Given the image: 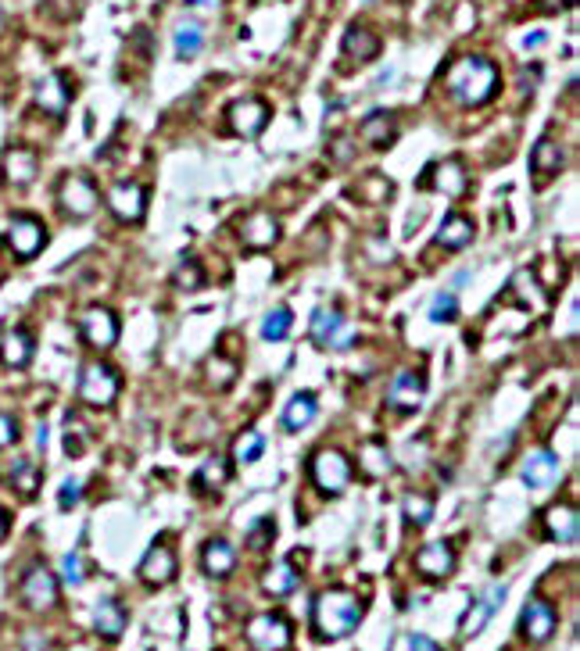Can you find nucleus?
Returning a JSON list of instances; mask_svg holds the SVG:
<instances>
[{"label":"nucleus","mask_w":580,"mask_h":651,"mask_svg":"<svg viewBox=\"0 0 580 651\" xmlns=\"http://www.w3.org/2000/svg\"><path fill=\"white\" fill-rule=\"evenodd\" d=\"M359 623H362V601L344 587L323 591L315 598V605H312V627H315L319 641H341Z\"/></svg>","instance_id":"nucleus-1"},{"label":"nucleus","mask_w":580,"mask_h":651,"mask_svg":"<svg viewBox=\"0 0 580 651\" xmlns=\"http://www.w3.org/2000/svg\"><path fill=\"white\" fill-rule=\"evenodd\" d=\"M444 87H448V93H452L463 107H481V104H487V100L498 93V69H494L487 58L466 54V58H459V61L448 69Z\"/></svg>","instance_id":"nucleus-2"},{"label":"nucleus","mask_w":580,"mask_h":651,"mask_svg":"<svg viewBox=\"0 0 580 651\" xmlns=\"http://www.w3.org/2000/svg\"><path fill=\"white\" fill-rule=\"evenodd\" d=\"M118 390H122V379L111 366H104V362H87L83 366V372H80V401L83 405L108 408V405H115Z\"/></svg>","instance_id":"nucleus-3"},{"label":"nucleus","mask_w":580,"mask_h":651,"mask_svg":"<svg viewBox=\"0 0 580 651\" xmlns=\"http://www.w3.org/2000/svg\"><path fill=\"white\" fill-rule=\"evenodd\" d=\"M58 204H61V211L72 215V219H90L97 211V204H100V193H97L90 176L72 172V176H65L61 186H58Z\"/></svg>","instance_id":"nucleus-4"},{"label":"nucleus","mask_w":580,"mask_h":651,"mask_svg":"<svg viewBox=\"0 0 580 651\" xmlns=\"http://www.w3.org/2000/svg\"><path fill=\"white\" fill-rule=\"evenodd\" d=\"M312 483H315L323 494H341V490L351 483V462H348V455H341V451H333V448L315 451V459H312Z\"/></svg>","instance_id":"nucleus-5"},{"label":"nucleus","mask_w":580,"mask_h":651,"mask_svg":"<svg viewBox=\"0 0 580 651\" xmlns=\"http://www.w3.org/2000/svg\"><path fill=\"white\" fill-rule=\"evenodd\" d=\"M226 122L237 136L244 140H255L266 126H269V104L258 100V97H244V100H233L229 111H226Z\"/></svg>","instance_id":"nucleus-6"},{"label":"nucleus","mask_w":580,"mask_h":651,"mask_svg":"<svg viewBox=\"0 0 580 651\" xmlns=\"http://www.w3.org/2000/svg\"><path fill=\"white\" fill-rule=\"evenodd\" d=\"M22 601L33 609V612H47L58 605V576L47 569V565H33L25 576H22Z\"/></svg>","instance_id":"nucleus-7"},{"label":"nucleus","mask_w":580,"mask_h":651,"mask_svg":"<svg viewBox=\"0 0 580 651\" xmlns=\"http://www.w3.org/2000/svg\"><path fill=\"white\" fill-rule=\"evenodd\" d=\"M80 333H83V340H87L90 348L108 351V348H115V340H118V319H115L111 308L94 304V308H87V312L80 315Z\"/></svg>","instance_id":"nucleus-8"},{"label":"nucleus","mask_w":580,"mask_h":651,"mask_svg":"<svg viewBox=\"0 0 580 651\" xmlns=\"http://www.w3.org/2000/svg\"><path fill=\"white\" fill-rule=\"evenodd\" d=\"M351 326L341 319V312L337 308H315V315H312V340L319 344V348H326V351H341V348H348L351 344Z\"/></svg>","instance_id":"nucleus-9"},{"label":"nucleus","mask_w":580,"mask_h":651,"mask_svg":"<svg viewBox=\"0 0 580 651\" xmlns=\"http://www.w3.org/2000/svg\"><path fill=\"white\" fill-rule=\"evenodd\" d=\"M248 641L258 651H284L290 645V623L276 612H262L248 623Z\"/></svg>","instance_id":"nucleus-10"},{"label":"nucleus","mask_w":580,"mask_h":651,"mask_svg":"<svg viewBox=\"0 0 580 651\" xmlns=\"http://www.w3.org/2000/svg\"><path fill=\"white\" fill-rule=\"evenodd\" d=\"M7 244H11V251H14L18 258H36V255L43 251V244H47V229H43L40 219L18 215V219L7 226Z\"/></svg>","instance_id":"nucleus-11"},{"label":"nucleus","mask_w":580,"mask_h":651,"mask_svg":"<svg viewBox=\"0 0 580 651\" xmlns=\"http://www.w3.org/2000/svg\"><path fill=\"white\" fill-rule=\"evenodd\" d=\"M423 180H426L430 190H437V193H444V197H452V200L470 190V172H466V165H463L459 158H444V162L430 165Z\"/></svg>","instance_id":"nucleus-12"},{"label":"nucleus","mask_w":580,"mask_h":651,"mask_svg":"<svg viewBox=\"0 0 580 651\" xmlns=\"http://www.w3.org/2000/svg\"><path fill=\"white\" fill-rule=\"evenodd\" d=\"M108 208L118 222H140L147 211V190L140 183H115L108 190Z\"/></svg>","instance_id":"nucleus-13"},{"label":"nucleus","mask_w":580,"mask_h":651,"mask_svg":"<svg viewBox=\"0 0 580 651\" xmlns=\"http://www.w3.org/2000/svg\"><path fill=\"white\" fill-rule=\"evenodd\" d=\"M176 569H180L176 552L158 541V544H151V552L140 562V580H144L147 587H165V583L176 580Z\"/></svg>","instance_id":"nucleus-14"},{"label":"nucleus","mask_w":580,"mask_h":651,"mask_svg":"<svg viewBox=\"0 0 580 651\" xmlns=\"http://www.w3.org/2000/svg\"><path fill=\"white\" fill-rule=\"evenodd\" d=\"M556 609L548 605V601H541V598H534V601H527V609H523V616H519V630H523V637L527 641H534V645H545L552 634H556Z\"/></svg>","instance_id":"nucleus-15"},{"label":"nucleus","mask_w":580,"mask_h":651,"mask_svg":"<svg viewBox=\"0 0 580 651\" xmlns=\"http://www.w3.org/2000/svg\"><path fill=\"white\" fill-rule=\"evenodd\" d=\"M240 240L251 247V251H266L280 240V219L273 211H251L244 222H240Z\"/></svg>","instance_id":"nucleus-16"},{"label":"nucleus","mask_w":580,"mask_h":651,"mask_svg":"<svg viewBox=\"0 0 580 651\" xmlns=\"http://www.w3.org/2000/svg\"><path fill=\"white\" fill-rule=\"evenodd\" d=\"M423 394H426V379H423L419 372L405 369L394 376V383H390V390H387V405L398 408V412H416L419 401H423Z\"/></svg>","instance_id":"nucleus-17"},{"label":"nucleus","mask_w":580,"mask_h":651,"mask_svg":"<svg viewBox=\"0 0 580 651\" xmlns=\"http://www.w3.org/2000/svg\"><path fill=\"white\" fill-rule=\"evenodd\" d=\"M0 176L11 186H29L40 176V158L29 147H11L0 158Z\"/></svg>","instance_id":"nucleus-18"},{"label":"nucleus","mask_w":580,"mask_h":651,"mask_svg":"<svg viewBox=\"0 0 580 651\" xmlns=\"http://www.w3.org/2000/svg\"><path fill=\"white\" fill-rule=\"evenodd\" d=\"M519 476H523V483H527V487H534V490L552 487V483H556V476H559V455H556V451H548V448L530 451V455H527V462H523V469H519Z\"/></svg>","instance_id":"nucleus-19"},{"label":"nucleus","mask_w":580,"mask_h":651,"mask_svg":"<svg viewBox=\"0 0 580 651\" xmlns=\"http://www.w3.org/2000/svg\"><path fill=\"white\" fill-rule=\"evenodd\" d=\"M505 594H509V591H505V583L491 587V591L483 594L481 601H477V605H473V609H470V612L463 616V627H459V634H463V637H477L483 627L491 623V616L498 612V605L505 601Z\"/></svg>","instance_id":"nucleus-20"},{"label":"nucleus","mask_w":580,"mask_h":651,"mask_svg":"<svg viewBox=\"0 0 580 651\" xmlns=\"http://www.w3.org/2000/svg\"><path fill=\"white\" fill-rule=\"evenodd\" d=\"M416 569L426 576V580H444L452 569H455V552L448 541H430L419 555H416Z\"/></svg>","instance_id":"nucleus-21"},{"label":"nucleus","mask_w":580,"mask_h":651,"mask_svg":"<svg viewBox=\"0 0 580 651\" xmlns=\"http://www.w3.org/2000/svg\"><path fill=\"white\" fill-rule=\"evenodd\" d=\"M33 351H36V340L29 330H7L0 337V362L7 369H25L33 362Z\"/></svg>","instance_id":"nucleus-22"},{"label":"nucleus","mask_w":580,"mask_h":651,"mask_svg":"<svg viewBox=\"0 0 580 651\" xmlns=\"http://www.w3.org/2000/svg\"><path fill=\"white\" fill-rule=\"evenodd\" d=\"M545 530L556 544H574L580 534V516L574 505H552L545 512Z\"/></svg>","instance_id":"nucleus-23"},{"label":"nucleus","mask_w":580,"mask_h":651,"mask_svg":"<svg viewBox=\"0 0 580 651\" xmlns=\"http://www.w3.org/2000/svg\"><path fill=\"white\" fill-rule=\"evenodd\" d=\"M394 136H398V126H394V115H390V111L377 107V111H370V115L362 118V144H366V147L384 151V147L394 144Z\"/></svg>","instance_id":"nucleus-24"},{"label":"nucleus","mask_w":580,"mask_h":651,"mask_svg":"<svg viewBox=\"0 0 580 651\" xmlns=\"http://www.w3.org/2000/svg\"><path fill=\"white\" fill-rule=\"evenodd\" d=\"M36 107L47 111L51 118H61V115H65V107H69V87H65V79H61L58 72H51L47 79L36 83Z\"/></svg>","instance_id":"nucleus-25"},{"label":"nucleus","mask_w":580,"mask_h":651,"mask_svg":"<svg viewBox=\"0 0 580 651\" xmlns=\"http://www.w3.org/2000/svg\"><path fill=\"white\" fill-rule=\"evenodd\" d=\"M530 169H534L538 176H556V172H563V169H566V151H563V144L552 140V136H541V140L534 144Z\"/></svg>","instance_id":"nucleus-26"},{"label":"nucleus","mask_w":580,"mask_h":651,"mask_svg":"<svg viewBox=\"0 0 580 651\" xmlns=\"http://www.w3.org/2000/svg\"><path fill=\"white\" fill-rule=\"evenodd\" d=\"M201 565H204V572L208 576H229L233 569H237V552H233V544L229 541H222V537H215V541H208L204 544V552H201Z\"/></svg>","instance_id":"nucleus-27"},{"label":"nucleus","mask_w":580,"mask_h":651,"mask_svg":"<svg viewBox=\"0 0 580 651\" xmlns=\"http://www.w3.org/2000/svg\"><path fill=\"white\" fill-rule=\"evenodd\" d=\"M297 583H301V572H297V565L294 562H276L273 569H266V576H262V591L266 594H273V598H287L297 591Z\"/></svg>","instance_id":"nucleus-28"},{"label":"nucleus","mask_w":580,"mask_h":651,"mask_svg":"<svg viewBox=\"0 0 580 651\" xmlns=\"http://www.w3.org/2000/svg\"><path fill=\"white\" fill-rule=\"evenodd\" d=\"M344 54H348L351 61H373V58L380 54V36L370 33V29H362V25H351V29L344 33Z\"/></svg>","instance_id":"nucleus-29"},{"label":"nucleus","mask_w":580,"mask_h":651,"mask_svg":"<svg viewBox=\"0 0 580 651\" xmlns=\"http://www.w3.org/2000/svg\"><path fill=\"white\" fill-rule=\"evenodd\" d=\"M473 237H477V233H473V222H470L466 215H448V219L441 222V229H437V244L448 247V251L470 247Z\"/></svg>","instance_id":"nucleus-30"},{"label":"nucleus","mask_w":580,"mask_h":651,"mask_svg":"<svg viewBox=\"0 0 580 651\" xmlns=\"http://www.w3.org/2000/svg\"><path fill=\"white\" fill-rule=\"evenodd\" d=\"M94 630L100 637H108V641H115V637H122V630H126V609L118 605V601H100L94 612Z\"/></svg>","instance_id":"nucleus-31"},{"label":"nucleus","mask_w":580,"mask_h":651,"mask_svg":"<svg viewBox=\"0 0 580 651\" xmlns=\"http://www.w3.org/2000/svg\"><path fill=\"white\" fill-rule=\"evenodd\" d=\"M315 412H319V401H315V394H294L287 401V408H284V426L287 430H304L312 419H315Z\"/></svg>","instance_id":"nucleus-32"},{"label":"nucleus","mask_w":580,"mask_h":651,"mask_svg":"<svg viewBox=\"0 0 580 651\" xmlns=\"http://www.w3.org/2000/svg\"><path fill=\"white\" fill-rule=\"evenodd\" d=\"M173 43H176V58L180 61H193L201 54V47H204V25L201 22H180Z\"/></svg>","instance_id":"nucleus-33"},{"label":"nucleus","mask_w":580,"mask_h":651,"mask_svg":"<svg viewBox=\"0 0 580 651\" xmlns=\"http://www.w3.org/2000/svg\"><path fill=\"white\" fill-rule=\"evenodd\" d=\"M204 379H208L211 390H229L233 379H237V362H229V358H222V355L204 358Z\"/></svg>","instance_id":"nucleus-34"},{"label":"nucleus","mask_w":580,"mask_h":651,"mask_svg":"<svg viewBox=\"0 0 580 651\" xmlns=\"http://www.w3.org/2000/svg\"><path fill=\"white\" fill-rule=\"evenodd\" d=\"M193 483H197L201 490H219V487H226V483H229V462H226L222 455L208 459V462L197 469Z\"/></svg>","instance_id":"nucleus-35"},{"label":"nucleus","mask_w":580,"mask_h":651,"mask_svg":"<svg viewBox=\"0 0 580 651\" xmlns=\"http://www.w3.org/2000/svg\"><path fill=\"white\" fill-rule=\"evenodd\" d=\"M11 487L22 498H36V490H40V465H33L29 459H18V462L11 465Z\"/></svg>","instance_id":"nucleus-36"},{"label":"nucleus","mask_w":580,"mask_h":651,"mask_svg":"<svg viewBox=\"0 0 580 651\" xmlns=\"http://www.w3.org/2000/svg\"><path fill=\"white\" fill-rule=\"evenodd\" d=\"M401 512H405V523H408V526H426V523L434 519V498H430V494H405Z\"/></svg>","instance_id":"nucleus-37"},{"label":"nucleus","mask_w":580,"mask_h":651,"mask_svg":"<svg viewBox=\"0 0 580 651\" xmlns=\"http://www.w3.org/2000/svg\"><path fill=\"white\" fill-rule=\"evenodd\" d=\"M362 469H366V476H373V479H380L387 469H390V451H387L380 441H366V444H362Z\"/></svg>","instance_id":"nucleus-38"},{"label":"nucleus","mask_w":580,"mask_h":651,"mask_svg":"<svg viewBox=\"0 0 580 651\" xmlns=\"http://www.w3.org/2000/svg\"><path fill=\"white\" fill-rule=\"evenodd\" d=\"M290 322H294V315H290L287 304L266 312V319H262V337H266V340H287Z\"/></svg>","instance_id":"nucleus-39"},{"label":"nucleus","mask_w":580,"mask_h":651,"mask_svg":"<svg viewBox=\"0 0 580 651\" xmlns=\"http://www.w3.org/2000/svg\"><path fill=\"white\" fill-rule=\"evenodd\" d=\"M266 455V437L258 433V430H248L240 441H237V448H233V459L240 465H251V462H258Z\"/></svg>","instance_id":"nucleus-40"},{"label":"nucleus","mask_w":580,"mask_h":651,"mask_svg":"<svg viewBox=\"0 0 580 651\" xmlns=\"http://www.w3.org/2000/svg\"><path fill=\"white\" fill-rule=\"evenodd\" d=\"M173 283H176L180 290H197V286H204V269H201L193 258H183V262L176 265V273H173Z\"/></svg>","instance_id":"nucleus-41"},{"label":"nucleus","mask_w":580,"mask_h":651,"mask_svg":"<svg viewBox=\"0 0 580 651\" xmlns=\"http://www.w3.org/2000/svg\"><path fill=\"white\" fill-rule=\"evenodd\" d=\"M455 315H459V297H455L452 290L437 293L434 304H430V322H452Z\"/></svg>","instance_id":"nucleus-42"},{"label":"nucleus","mask_w":580,"mask_h":651,"mask_svg":"<svg viewBox=\"0 0 580 651\" xmlns=\"http://www.w3.org/2000/svg\"><path fill=\"white\" fill-rule=\"evenodd\" d=\"M273 541H276V523H273L269 516H266V519H258V523L248 530V544H251L255 552H266Z\"/></svg>","instance_id":"nucleus-43"},{"label":"nucleus","mask_w":580,"mask_h":651,"mask_svg":"<svg viewBox=\"0 0 580 651\" xmlns=\"http://www.w3.org/2000/svg\"><path fill=\"white\" fill-rule=\"evenodd\" d=\"M83 576H87V572H83V558L76 555V552L61 558V580H65V583L80 587V583H83Z\"/></svg>","instance_id":"nucleus-44"},{"label":"nucleus","mask_w":580,"mask_h":651,"mask_svg":"<svg viewBox=\"0 0 580 651\" xmlns=\"http://www.w3.org/2000/svg\"><path fill=\"white\" fill-rule=\"evenodd\" d=\"M80 498H83V483H80V479H65V483H61V494H58V505H61V508H72Z\"/></svg>","instance_id":"nucleus-45"},{"label":"nucleus","mask_w":580,"mask_h":651,"mask_svg":"<svg viewBox=\"0 0 580 651\" xmlns=\"http://www.w3.org/2000/svg\"><path fill=\"white\" fill-rule=\"evenodd\" d=\"M65 451L72 455V459H80L83 451H87V441H83V426H69V433H65Z\"/></svg>","instance_id":"nucleus-46"},{"label":"nucleus","mask_w":580,"mask_h":651,"mask_svg":"<svg viewBox=\"0 0 580 651\" xmlns=\"http://www.w3.org/2000/svg\"><path fill=\"white\" fill-rule=\"evenodd\" d=\"M14 437H18V426H14V419L0 412V451H4V448H11V444H14Z\"/></svg>","instance_id":"nucleus-47"},{"label":"nucleus","mask_w":580,"mask_h":651,"mask_svg":"<svg viewBox=\"0 0 580 651\" xmlns=\"http://www.w3.org/2000/svg\"><path fill=\"white\" fill-rule=\"evenodd\" d=\"M408 648L412 651H441L434 641H430V637H426V634H412V637H408Z\"/></svg>","instance_id":"nucleus-48"},{"label":"nucleus","mask_w":580,"mask_h":651,"mask_svg":"<svg viewBox=\"0 0 580 651\" xmlns=\"http://www.w3.org/2000/svg\"><path fill=\"white\" fill-rule=\"evenodd\" d=\"M538 43H545V33H530L527 36V47H538Z\"/></svg>","instance_id":"nucleus-49"},{"label":"nucleus","mask_w":580,"mask_h":651,"mask_svg":"<svg viewBox=\"0 0 580 651\" xmlns=\"http://www.w3.org/2000/svg\"><path fill=\"white\" fill-rule=\"evenodd\" d=\"M4 537H7V512L0 508V541H4Z\"/></svg>","instance_id":"nucleus-50"}]
</instances>
